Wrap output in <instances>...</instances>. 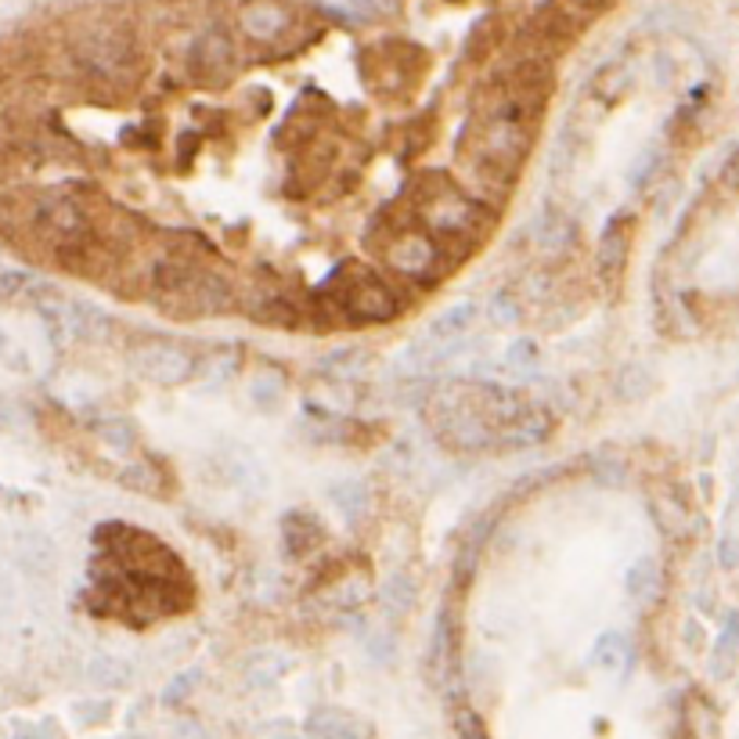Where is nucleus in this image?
<instances>
[{
	"label": "nucleus",
	"instance_id": "1",
	"mask_svg": "<svg viewBox=\"0 0 739 739\" xmlns=\"http://www.w3.org/2000/svg\"><path fill=\"white\" fill-rule=\"evenodd\" d=\"M69 62L84 84L95 90H112V95L134 87L141 76V48L123 22H95L84 33H76L69 44Z\"/></svg>",
	"mask_w": 739,
	"mask_h": 739
},
{
	"label": "nucleus",
	"instance_id": "2",
	"mask_svg": "<svg viewBox=\"0 0 739 739\" xmlns=\"http://www.w3.org/2000/svg\"><path fill=\"white\" fill-rule=\"evenodd\" d=\"M419 195H422V224L430 227L433 238L461 242V238L480 235V227H488V210H483L477 199L452 188L444 177H441V188H419Z\"/></svg>",
	"mask_w": 739,
	"mask_h": 739
},
{
	"label": "nucleus",
	"instance_id": "3",
	"mask_svg": "<svg viewBox=\"0 0 739 739\" xmlns=\"http://www.w3.org/2000/svg\"><path fill=\"white\" fill-rule=\"evenodd\" d=\"M436 415V436L455 447V452H488L498 444V433L491 430V422L477 411V404L469 394H444L433 404Z\"/></svg>",
	"mask_w": 739,
	"mask_h": 739
},
{
	"label": "nucleus",
	"instance_id": "4",
	"mask_svg": "<svg viewBox=\"0 0 739 739\" xmlns=\"http://www.w3.org/2000/svg\"><path fill=\"white\" fill-rule=\"evenodd\" d=\"M238 69V44L224 26H206L188 48V76L202 87H221Z\"/></svg>",
	"mask_w": 739,
	"mask_h": 739
},
{
	"label": "nucleus",
	"instance_id": "5",
	"mask_svg": "<svg viewBox=\"0 0 739 739\" xmlns=\"http://www.w3.org/2000/svg\"><path fill=\"white\" fill-rule=\"evenodd\" d=\"M131 365L137 375L159 386H181L195 375V354L173 340H145L134 346Z\"/></svg>",
	"mask_w": 739,
	"mask_h": 739
},
{
	"label": "nucleus",
	"instance_id": "6",
	"mask_svg": "<svg viewBox=\"0 0 739 739\" xmlns=\"http://www.w3.org/2000/svg\"><path fill=\"white\" fill-rule=\"evenodd\" d=\"M235 304V293H231V282L221 279L213 271H199L195 279L173 293L167 299H159V307L170 310L177 318H210V315H224Z\"/></svg>",
	"mask_w": 739,
	"mask_h": 739
},
{
	"label": "nucleus",
	"instance_id": "7",
	"mask_svg": "<svg viewBox=\"0 0 739 739\" xmlns=\"http://www.w3.org/2000/svg\"><path fill=\"white\" fill-rule=\"evenodd\" d=\"M296 26L293 8L282 0H249L238 11V29L249 44H279Z\"/></svg>",
	"mask_w": 739,
	"mask_h": 739
},
{
	"label": "nucleus",
	"instance_id": "8",
	"mask_svg": "<svg viewBox=\"0 0 739 739\" xmlns=\"http://www.w3.org/2000/svg\"><path fill=\"white\" fill-rule=\"evenodd\" d=\"M343 307L350 321H390L397 315V296L390 293V285L375 274H361L346 285Z\"/></svg>",
	"mask_w": 739,
	"mask_h": 739
},
{
	"label": "nucleus",
	"instance_id": "9",
	"mask_svg": "<svg viewBox=\"0 0 739 739\" xmlns=\"http://www.w3.org/2000/svg\"><path fill=\"white\" fill-rule=\"evenodd\" d=\"M386 260L394 263L401 274H408V279H426V274H433L436 260H441V246L426 235L404 231V235H397L394 242H390Z\"/></svg>",
	"mask_w": 739,
	"mask_h": 739
},
{
	"label": "nucleus",
	"instance_id": "10",
	"mask_svg": "<svg viewBox=\"0 0 739 739\" xmlns=\"http://www.w3.org/2000/svg\"><path fill=\"white\" fill-rule=\"evenodd\" d=\"M62 321L73 340L106 343L112 336V321L106 310H98L95 304H84V299H62Z\"/></svg>",
	"mask_w": 739,
	"mask_h": 739
},
{
	"label": "nucleus",
	"instance_id": "11",
	"mask_svg": "<svg viewBox=\"0 0 739 739\" xmlns=\"http://www.w3.org/2000/svg\"><path fill=\"white\" fill-rule=\"evenodd\" d=\"M199 271L202 268L188 257V253H167V257H159L152 263V274H148V288H152L156 299H167L173 293H181V288L188 285Z\"/></svg>",
	"mask_w": 739,
	"mask_h": 739
},
{
	"label": "nucleus",
	"instance_id": "12",
	"mask_svg": "<svg viewBox=\"0 0 739 739\" xmlns=\"http://www.w3.org/2000/svg\"><path fill=\"white\" fill-rule=\"evenodd\" d=\"M628 263V231L620 221H609L603 238H599V274L606 282H614Z\"/></svg>",
	"mask_w": 739,
	"mask_h": 739
},
{
	"label": "nucleus",
	"instance_id": "13",
	"mask_svg": "<svg viewBox=\"0 0 739 739\" xmlns=\"http://www.w3.org/2000/svg\"><path fill=\"white\" fill-rule=\"evenodd\" d=\"M574 242V221L567 213L559 210H545L538 221V246L541 253H549V257H556V253H563Z\"/></svg>",
	"mask_w": 739,
	"mask_h": 739
},
{
	"label": "nucleus",
	"instance_id": "14",
	"mask_svg": "<svg viewBox=\"0 0 739 739\" xmlns=\"http://www.w3.org/2000/svg\"><path fill=\"white\" fill-rule=\"evenodd\" d=\"M472 318H477V304H455V307H447L444 315L430 325L426 340H430V343H455L461 332H469Z\"/></svg>",
	"mask_w": 739,
	"mask_h": 739
},
{
	"label": "nucleus",
	"instance_id": "15",
	"mask_svg": "<svg viewBox=\"0 0 739 739\" xmlns=\"http://www.w3.org/2000/svg\"><path fill=\"white\" fill-rule=\"evenodd\" d=\"M310 736H365V725H357L350 714H343L336 707H321L307 718Z\"/></svg>",
	"mask_w": 739,
	"mask_h": 739
},
{
	"label": "nucleus",
	"instance_id": "16",
	"mask_svg": "<svg viewBox=\"0 0 739 739\" xmlns=\"http://www.w3.org/2000/svg\"><path fill=\"white\" fill-rule=\"evenodd\" d=\"M87 678L98 689H126L134 672H131V664L120 661V656H98V661L87 667Z\"/></svg>",
	"mask_w": 739,
	"mask_h": 739
},
{
	"label": "nucleus",
	"instance_id": "17",
	"mask_svg": "<svg viewBox=\"0 0 739 739\" xmlns=\"http://www.w3.org/2000/svg\"><path fill=\"white\" fill-rule=\"evenodd\" d=\"M282 390H285L282 372H274V368H260V372L253 375V383H249V397H253L257 408L271 411L274 404L282 401Z\"/></svg>",
	"mask_w": 739,
	"mask_h": 739
},
{
	"label": "nucleus",
	"instance_id": "18",
	"mask_svg": "<svg viewBox=\"0 0 739 739\" xmlns=\"http://www.w3.org/2000/svg\"><path fill=\"white\" fill-rule=\"evenodd\" d=\"M299 527H304V530H296L293 519H285V549H288V556H307V552L321 541V527L310 516L299 513Z\"/></svg>",
	"mask_w": 739,
	"mask_h": 739
},
{
	"label": "nucleus",
	"instance_id": "19",
	"mask_svg": "<svg viewBox=\"0 0 739 739\" xmlns=\"http://www.w3.org/2000/svg\"><path fill=\"white\" fill-rule=\"evenodd\" d=\"M656 581H661V577H656V563L645 559V556L635 559L631 570L625 574V588H628L631 599H650L656 592Z\"/></svg>",
	"mask_w": 739,
	"mask_h": 739
},
{
	"label": "nucleus",
	"instance_id": "20",
	"mask_svg": "<svg viewBox=\"0 0 739 739\" xmlns=\"http://www.w3.org/2000/svg\"><path fill=\"white\" fill-rule=\"evenodd\" d=\"M625 656H628V645L620 635H603V639L592 645V667H599V672H620Z\"/></svg>",
	"mask_w": 739,
	"mask_h": 739
},
{
	"label": "nucleus",
	"instance_id": "21",
	"mask_svg": "<svg viewBox=\"0 0 739 739\" xmlns=\"http://www.w3.org/2000/svg\"><path fill=\"white\" fill-rule=\"evenodd\" d=\"M383 606L390 609V614H397V617H404L415 606V581H411L408 574L390 577V584H386V592H383Z\"/></svg>",
	"mask_w": 739,
	"mask_h": 739
},
{
	"label": "nucleus",
	"instance_id": "22",
	"mask_svg": "<svg viewBox=\"0 0 739 739\" xmlns=\"http://www.w3.org/2000/svg\"><path fill=\"white\" fill-rule=\"evenodd\" d=\"M332 498H336L340 513L350 519V524L368 509V491H365V483H357V480H346L340 488H332Z\"/></svg>",
	"mask_w": 739,
	"mask_h": 739
},
{
	"label": "nucleus",
	"instance_id": "23",
	"mask_svg": "<svg viewBox=\"0 0 739 739\" xmlns=\"http://www.w3.org/2000/svg\"><path fill=\"white\" fill-rule=\"evenodd\" d=\"M488 318H491V325H498V329H513L519 321V304L509 288H498V293L488 299Z\"/></svg>",
	"mask_w": 739,
	"mask_h": 739
},
{
	"label": "nucleus",
	"instance_id": "24",
	"mask_svg": "<svg viewBox=\"0 0 739 739\" xmlns=\"http://www.w3.org/2000/svg\"><path fill=\"white\" fill-rule=\"evenodd\" d=\"M120 483H123V488H131V491H145V494L163 491V477H159L152 466H141V461H137V466H126Z\"/></svg>",
	"mask_w": 739,
	"mask_h": 739
},
{
	"label": "nucleus",
	"instance_id": "25",
	"mask_svg": "<svg viewBox=\"0 0 739 739\" xmlns=\"http://www.w3.org/2000/svg\"><path fill=\"white\" fill-rule=\"evenodd\" d=\"M653 386V379H650V372H645V368H639V365H628L625 372H620V397H645V390Z\"/></svg>",
	"mask_w": 739,
	"mask_h": 739
},
{
	"label": "nucleus",
	"instance_id": "26",
	"mask_svg": "<svg viewBox=\"0 0 739 739\" xmlns=\"http://www.w3.org/2000/svg\"><path fill=\"white\" fill-rule=\"evenodd\" d=\"M101 441H106L109 447H115V452H131V447H134V430L123 419H109L106 426H101Z\"/></svg>",
	"mask_w": 739,
	"mask_h": 739
},
{
	"label": "nucleus",
	"instance_id": "27",
	"mask_svg": "<svg viewBox=\"0 0 739 739\" xmlns=\"http://www.w3.org/2000/svg\"><path fill=\"white\" fill-rule=\"evenodd\" d=\"M199 686V672H181L177 678H170V686L163 689V703L177 707V703L188 700V692Z\"/></svg>",
	"mask_w": 739,
	"mask_h": 739
},
{
	"label": "nucleus",
	"instance_id": "28",
	"mask_svg": "<svg viewBox=\"0 0 739 739\" xmlns=\"http://www.w3.org/2000/svg\"><path fill=\"white\" fill-rule=\"evenodd\" d=\"M29 282H33V274H26V271H4V274H0V304L22 299V296H26Z\"/></svg>",
	"mask_w": 739,
	"mask_h": 739
},
{
	"label": "nucleus",
	"instance_id": "29",
	"mask_svg": "<svg viewBox=\"0 0 739 739\" xmlns=\"http://www.w3.org/2000/svg\"><path fill=\"white\" fill-rule=\"evenodd\" d=\"M505 357H509V368H516V372H530L538 365V346L530 340H516Z\"/></svg>",
	"mask_w": 739,
	"mask_h": 739
},
{
	"label": "nucleus",
	"instance_id": "30",
	"mask_svg": "<svg viewBox=\"0 0 739 739\" xmlns=\"http://www.w3.org/2000/svg\"><path fill=\"white\" fill-rule=\"evenodd\" d=\"M109 714H112V703L109 700H84V703H76V722L79 725H101V722H109Z\"/></svg>",
	"mask_w": 739,
	"mask_h": 739
},
{
	"label": "nucleus",
	"instance_id": "31",
	"mask_svg": "<svg viewBox=\"0 0 739 739\" xmlns=\"http://www.w3.org/2000/svg\"><path fill=\"white\" fill-rule=\"evenodd\" d=\"M592 466H595V480H603V483H620V477H625V466L614 461L609 455L592 458Z\"/></svg>",
	"mask_w": 739,
	"mask_h": 739
},
{
	"label": "nucleus",
	"instance_id": "32",
	"mask_svg": "<svg viewBox=\"0 0 739 739\" xmlns=\"http://www.w3.org/2000/svg\"><path fill=\"white\" fill-rule=\"evenodd\" d=\"M718 556H722L725 567H739V541H736L732 534H725V538H722Z\"/></svg>",
	"mask_w": 739,
	"mask_h": 739
},
{
	"label": "nucleus",
	"instance_id": "33",
	"mask_svg": "<svg viewBox=\"0 0 739 739\" xmlns=\"http://www.w3.org/2000/svg\"><path fill=\"white\" fill-rule=\"evenodd\" d=\"M282 667H285V661H274L271 667H257V672H253V678H249V682H253V686H271V682H274V675H279Z\"/></svg>",
	"mask_w": 739,
	"mask_h": 739
},
{
	"label": "nucleus",
	"instance_id": "34",
	"mask_svg": "<svg viewBox=\"0 0 739 739\" xmlns=\"http://www.w3.org/2000/svg\"><path fill=\"white\" fill-rule=\"evenodd\" d=\"M686 642L692 645V650H700L703 645V628L697 625V620H686Z\"/></svg>",
	"mask_w": 739,
	"mask_h": 739
},
{
	"label": "nucleus",
	"instance_id": "35",
	"mask_svg": "<svg viewBox=\"0 0 739 739\" xmlns=\"http://www.w3.org/2000/svg\"><path fill=\"white\" fill-rule=\"evenodd\" d=\"M725 184H732V188H739V156L732 159L729 167H725Z\"/></svg>",
	"mask_w": 739,
	"mask_h": 739
},
{
	"label": "nucleus",
	"instance_id": "36",
	"mask_svg": "<svg viewBox=\"0 0 739 739\" xmlns=\"http://www.w3.org/2000/svg\"><path fill=\"white\" fill-rule=\"evenodd\" d=\"M570 4H574L577 11H584V15H592V11H595V8H603L606 0H570Z\"/></svg>",
	"mask_w": 739,
	"mask_h": 739
},
{
	"label": "nucleus",
	"instance_id": "37",
	"mask_svg": "<svg viewBox=\"0 0 739 739\" xmlns=\"http://www.w3.org/2000/svg\"><path fill=\"white\" fill-rule=\"evenodd\" d=\"M11 422V408H8V401L0 397V426H8Z\"/></svg>",
	"mask_w": 739,
	"mask_h": 739
},
{
	"label": "nucleus",
	"instance_id": "38",
	"mask_svg": "<svg viewBox=\"0 0 739 739\" xmlns=\"http://www.w3.org/2000/svg\"><path fill=\"white\" fill-rule=\"evenodd\" d=\"M0 354H8V336L0 332Z\"/></svg>",
	"mask_w": 739,
	"mask_h": 739
}]
</instances>
